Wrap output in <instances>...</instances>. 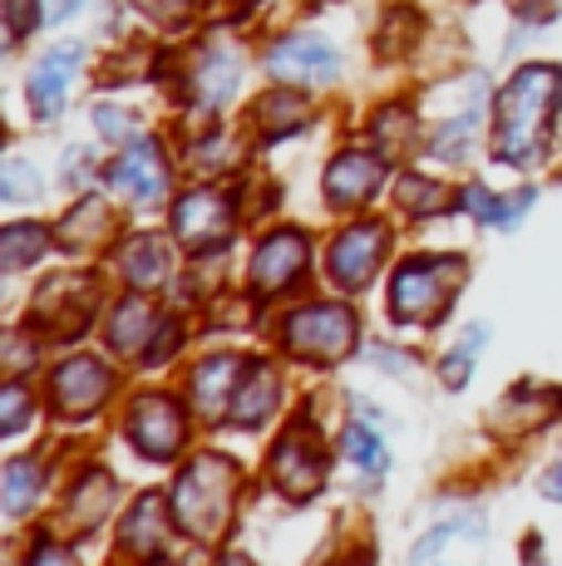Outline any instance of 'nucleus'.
I'll list each match as a JSON object with an SVG mask.
<instances>
[{
    "instance_id": "38",
    "label": "nucleus",
    "mask_w": 562,
    "mask_h": 566,
    "mask_svg": "<svg viewBox=\"0 0 562 566\" xmlns=\"http://www.w3.org/2000/svg\"><path fill=\"white\" fill-rule=\"evenodd\" d=\"M90 182H94V154L90 148H70L64 154V188L90 192Z\"/></svg>"
},
{
    "instance_id": "18",
    "label": "nucleus",
    "mask_w": 562,
    "mask_h": 566,
    "mask_svg": "<svg viewBox=\"0 0 562 566\" xmlns=\"http://www.w3.org/2000/svg\"><path fill=\"white\" fill-rule=\"evenodd\" d=\"M281 405V375L272 360H247V375L237 385V399H232V423L242 429H262L267 419L277 413Z\"/></svg>"
},
{
    "instance_id": "9",
    "label": "nucleus",
    "mask_w": 562,
    "mask_h": 566,
    "mask_svg": "<svg viewBox=\"0 0 562 566\" xmlns=\"http://www.w3.org/2000/svg\"><path fill=\"white\" fill-rule=\"evenodd\" d=\"M110 395H114V369L100 355H70L50 375V405L64 419H90V413H100L110 405Z\"/></svg>"
},
{
    "instance_id": "5",
    "label": "nucleus",
    "mask_w": 562,
    "mask_h": 566,
    "mask_svg": "<svg viewBox=\"0 0 562 566\" xmlns=\"http://www.w3.org/2000/svg\"><path fill=\"white\" fill-rule=\"evenodd\" d=\"M232 222H237V207L218 188H192L173 202V237H178V247H188L192 256L222 252V247L232 242Z\"/></svg>"
},
{
    "instance_id": "19",
    "label": "nucleus",
    "mask_w": 562,
    "mask_h": 566,
    "mask_svg": "<svg viewBox=\"0 0 562 566\" xmlns=\"http://www.w3.org/2000/svg\"><path fill=\"white\" fill-rule=\"evenodd\" d=\"M158 321H164V315L148 306L144 296H124V301H118V306L110 311L104 340H110L114 355H144L148 340H154V331H158Z\"/></svg>"
},
{
    "instance_id": "2",
    "label": "nucleus",
    "mask_w": 562,
    "mask_h": 566,
    "mask_svg": "<svg viewBox=\"0 0 562 566\" xmlns=\"http://www.w3.org/2000/svg\"><path fill=\"white\" fill-rule=\"evenodd\" d=\"M237 463L222 459V453H198L188 468L178 473L173 483V497H168V513L178 522V532L198 542H212L222 537V527L232 522V503H237Z\"/></svg>"
},
{
    "instance_id": "36",
    "label": "nucleus",
    "mask_w": 562,
    "mask_h": 566,
    "mask_svg": "<svg viewBox=\"0 0 562 566\" xmlns=\"http://www.w3.org/2000/svg\"><path fill=\"white\" fill-rule=\"evenodd\" d=\"M183 345V325H178V315H164V321H158V331H154V340H148V350L138 355V360L144 365H158V360H168L173 350H178Z\"/></svg>"
},
{
    "instance_id": "24",
    "label": "nucleus",
    "mask_w": 562,
    "mask_h": 566,
    "mask_svg": "<svg viewBox=\"0 0 562 566\" xmlns=\"http://www.w3.org/2000/svg\"><path fill=\"white\" fill-rule=\"evenodd\" d=\"M341 449H345V459L361 468L365 478H385V468H391V449H385L381 429H371V423H361V419L345 423Z\"/></svg>"
},
{
    "instance_id": "12",
    "label": "nucleus",
    "mask_w": 562,
    "mask_h": 566,
    "mask_svg": "<svg viewBox=\"0 0 562 566\" xmlns=\"http://www.w3.org/2000/svg\"><path fill=\"white\" fill-rule=\"evenodd\" d=\"M272 483L291 503H306V497L326 483V453H321V443L311 439V433L291 429L272 449Z\"/></svg>"
},
{
    "instance_id": "16",
    "label": "nucleus",
    "mask_w": 562,
    "mask_h": 566,
    "mask_svg": "<svg viewBox=\"0 0 562 566\" xmlns=\"http://www.w3.org/2000/svg\"><path fill=\"white\" fill-rule=\"evenodd\" d=\"M242 90V54L232 45H212L192 64V99L202 108H227Z\"/></svg>"
},
{
    "instance_id": "15",
    "label": "nucleus",
    "mask_w": 562,
    "mask_h": 566,
    "mask_svg": "<svg viewBox=\"0 0 562 566\" xmlns=\"http://www.w3.org/2000/svg\"><path fill=\"white\" fill-rule=\"evenodd\" d=\"M84 64V50L80 45H55L50 54H40V64L30 70V108L35 118H55L64 99H70V84Z\"/></svg>"
},
{
    "instance_id": "6",
    "label": "nucleus",
    "mask_w": 562,
    "mask_h": 566,
    "mask_svg": "<svg viewBox=\"0 0 562 566\" xmlns=\"http://www.w3.org/2000/svg\"><path fill=\"white\" fill-rule=\"evenodd\" d=\"M124 439L154 463L178 459V449L188 443V419H183L178 399L173 395H138L124 413Z\"/></svg>"
},
{
    "instance_id": "31",
    "label": "nucleus",
    "mask_w": 562,
    "mask_h": 566,
    "mask_svg": "<svg viewBox=\"0 0 562 566\" xmlns=\"http://www.w3.org/2000/svg\"><path fill=\"white\" fill-rule=\"evenodd\" d=\"M232 163H237L232 138L208 134V138H198V144H192V168H198V172H222V168H232Z\"/></svg>"
},
{
    "instance_id": "4",
    "label": "nucleus",
    "mask_w": 562,
    "mask_h": 566,
    "mask_svg": "<svg viewBox=\"0 0 562 566\" xmlns=\"http://www.w3.org/2000/svg\"><path fill=\"white\" fill-rule=\"evenodd\" d=\"M464 276L459 256H415L405 266H395L391 276V321L399 325H425L439 321Z\"/></svg>"
},
{
    "instance_id": "14",
    "label": "nucleus",
    "mask_w": 562,
    "mask_h": 566,
    "mask_svg": "<svg viewBox=\"0 0 562 566\" xmlns=\"http://www.w3.org/2000/svg\"><path fill=\"white\" fill-rule=\"evenodd\" d=\"M385 158L371 148H341L326 168V202L331 207H361L381 192Z\"/></svg>"
},
{
    "instance_id": "43",
    "label": "nucleus",
    "mask_w": 562,
    "mask_h": 566,
    "mask_svg": "<svg viewBox=\"0 0 562 566\" xmlns=\"http://www.w3.org/2000/svg\"><path fill=\"white\" fill-rule=\"evenodd\" d=\"M429 566H449V562H429Z\"/></svg>"
},
{
    "instance_id": "22",
    "label": "nucleus",
    "mask_w": 562,
    "mask_h": 566,
    "mask_svg": "<svg viewBox=\"0 0 562 566\" xmlns=\"http://www.w3.org/2000/svg\"><path fill=\"white\" fill-rule=\"evenodd\" d=\"M479 542H483V517L464 513L454 522H439L435 532H425L419 547H415V562L429 566V562H445L449 552H479Z\"/></svg>"
},
{
    "instance_id": "41",
    "label": "nucleus",
    "mask_w": 562,
    "mask_h": 566,
    "mask_svg": "<svg viewBox=\"0 0 562 566\" xmlns=\"http://www.w3.org/2000/svg\"><path fill=\"white\" fill-rule=\"evenodd\" d=\"M543 493H548V497H553V503H562V463H558V468H553V473H548V478H543Z\"/></svg>"
},
{
    "instance_id": "20",
    "label": "nucleus",
    "mask_w": 562,
    "mask_h": 566,
    "mask_svg": "<svg viewBox=\"0 0 562 566\" xmlns=\"http://www.w3.org/2000/svg\"><path fill=\"white\" fill-rule=\"evenodd\" d=\"M164 507L168 503L158 493H144L124 513V522H118V537H124V547L134 557H158L164 552Z\"/></svg>"
},
{
    "instance_id": "23",
    "label": "nucleus",
    "mask_w": 562,
    "mask_h": 566,
    "mask_svg": "<svg viewBox=\"0 0 562 566\" xmlns=\"http://www.w3.org/2000/svg\"><path fill=\"white\" fill-rule=\"evenodd\" d=\"M110 232H114V212H110V207H104L100 198H84V202L60 222V247H70V252H74V247H80V252H90V247L104 242Z\"/></svg>"
},
{
    "instance_id": "26",
    "label": "nucleus",
    "mask_w": 562,
    "mask_h": 566,
    "mask_svg": "<svg viewBox=\"0 0 562 566\" xmlns=\"http://www.w3.org/2000/svg\"><path fill=\"white\" fill-rule=\"evenodd\" d=\"M40 488H45V473H40V463L15 459V463L6 468V513L10 517H25L30 507L40 503Z\"/></svg>"
},
{
    "instance_id": "11",
    "label": "nucleus",
    "mask_w": 562,
    "mask_h": 566,
    "mask_svg": "<svg viewBox=\"0 0 562 566\" xmlns=\"http://www.w3.org/2000/svg\"><path fill=\"white\" fill-rule=\"evenodd\" d=\"M104 178H110V188L124 202L154 207V202H164V192H168V158H164V148H158L154 138H134V144L110 163Z\"/></svg>"
},
{
    "instance_id": "7",
    "label": "nucleus",
    "mask_w": 562,
    "mask_h": 566,
    "mask_svg": "<svg viewBox=\"0 0 562 566\" xmlns=\"http://www.w3.org/2000/svg\"><path fill=\"white\" fill-rule=\"evenodd\" d=\"M385 252H391V232L381 222H351L345 232H336L326 252V276L336 281L341 291H365L381 271Z\"/></svg>"
},
{
    "instance_id": "29",
    "label": "nucleus",
    "mask_w": 562,
    "mask_h": 566,
    "mask_svg": "<svg viewBox=\"0 0 562 566\" xmlns=\"http://www.w3.org/2000/svg\"><path fill=\"white\" fill-rule=\"evenodd\" d=\"M0 198L6 202H25V198H40V172L30 168L25 158H6V172H0Z\"/></svg>"
},
{
    "instance_id": "3",
    "label": "nucleus",
    "mask_w": 562,
    "mask_h": 566,
    "mask_svg": "<svg viewBox=\"0 0 562 566\" xmlns=\"http://www.w3.org/2000/svg\"><path fill=\"white\" fill-rule=\"evenodd\" d=\"M355 340H361V321L341 301H311V306L287 311V321H281V345L296 360L336 365L355 350Z\"/></svg>"
},
{
    "instance_id": "42",
    "label": "nucleus",
    "mask_w": 562,
    "mask_h": 566,
    "mask_svg": "<svg viewBox=\"0 0 562 566\" xmlns=\"http://www.w3.org/2000/svg\"><path fill=\"white\" fill-rule=\"evenodd\" d=\"M212 566H252V557H242V552H222Z\"/></svg>"
},
{
    "instance_id": "1",
    "label": "nucleus",
    "mask_w": 562,
    "mask_h": 566,
    "mask_svg": "<svg viewBox=\"0 0 562 566\" xmlns=\"http://www.w3.org/2000/svg\"><path fill=\"white\" fill-rule=\"evenodd\" d=\"M562 104L558 64H523L499 94V124H493V158L508 168H538L548 158L553 118Z\"/></svg>"
},
{
    "instance_id": "30",
    "label": "nucleus",
    "mask_w": 562,
    "mask_h": 566,
    "mask_svg": "<svg viewBox=\"0 0 562 566\" xmlns=\"http://www.w3.org/2000/svg\"><path fill=\"white\" fill-rule=\"evenodd\" d=\"M439 182H429V178H399L395 182V202L405 207V212H439L445 207V198H439Z\"/></svg>"
},
{
    "instance_id": "32",
    "label": "nucleus",
    "mask_w": 562,
    "mask_h": 566,
    "mask_svg": "<svg viewBox=\"0 0 562 566\" xmlns=\"http://www.w3.org/2000/svg\"><path fill=\"white\" fill-rule=\"evenodd\" d=\"M375 138H381L385 148H409L415 144V114L409 108H385L381 118H375Z\"/></svg>"
},
{
    "instance_id": "37",
    "label": "nucleus",
    "mask_w": 562,
    "mask_h": 566,
    "mask_svg": "<svg viewBox=\"0 0 562 566\" xmlns=\"http://www.w3.org/2000/svg\"><path fill=\"white\" fill-rule=\"evenodd\" d=\"M138 10H144L154 25H164V30H173V25H183V20L192 15V0H134Z\"/></svg>"
},
{
    "instance_id": "21",
    "label": "nucleus",
    "mask_w": 562,
    "mask_h": 566,
    "mask_svg": "<svg viewBox=\"0 0 562 566\" xmlns=\"http://www.w3.org/2000/svg\"><path fill=\"white\" fill-rule=\"evenodd\" d=\"M114 497H118L114 478L104 473V468H90V473L74 483V493H70V527L74 532H94L104 517H110Z\"/></svg>"
},
{
    "instance_id": "40",
    "label": "nucleus",
    "mask_w": 562,
    "mask_h": 566,
    "mask_svg": "<svg viewBox=\"0 0 562 566\" xmlns=\"http://www.w3.org/2000/svg\"><path fill=\"white\" fill-rule=\"evenodd\" d=\"M40 6H45V20H70L84 0H40Z\"/></svg>"
},
{
    "instance_id": "28",
    "label": "nucleus",
    "mask_w": 562,
    "mask_h": 566,
    "mask_svg": "<svg viewBox=\"0 0 562 566\" xmlns=\"http://www.w3.org/2000/svg\"><path fill=\"white\" fill-rule=\"evenodd\" d=\"M257 124H262L267 138H287L296 128H306V104L296 94H272V99L257 104Z\"/></svg>"
},
{
    "instance_id": "13",
    "label": "nucleus",
    "mask_w": 562,
    "mask_h": 566,
    "mask_svg": "<svg viewBox=\"0 0 562 566\" xmlns=\"http://www.w3.org/2000/svg\"><path fill=\"white\" fill-rule=\"evenodd\" d=\"M242 375H247L242 355H208V360H198V369L188 375V399L198 409V419H208V423L232 419V399H237Z\"/></svg>"
},
{
    "instance_id": "39",
    "label": "nucleus",
    "mask_w": 562,
    "mask_h": 566,
    "mask_svg": "<svg viewBox=\"0 0 562 566\" xmlns=\"http://www.w3.org/2000/svg\"><path fill=\"white\" fill-rule=\"evenodd\" d=\"M25 566H74V557L64 547H55V542H35V552H30Z\"/></svg>"
},
{
    "instance_id": "10",
    "label": "nucleus",
    "mask_w": 562,
    "mask_h": 566,
    "mask_svg": "<svg viewBox=\"0 0 562 566\" xmlns=\"http://www.w3.org/2000/svg\"><path fill=\"white\" fill-rule=\"evenodd\" d=\"M311 266V242L296 227H277L272 237H262L252 252V286L262 296H287L291 286H301Z\"/></svg>"
},
{
    "instance_id": "8",
    "label": "nucleus",
    "mask_w": 562,
    "mask_h": 566,
    "mask_svg": "<svg viewBox=\"0 0 562 566\" xmlns=\"http://www.w3.org/2000/svg\"><path fill=\"white\" fill-rule=\"evenodd\" d=\"M267 74L272 84H291V90H316L341 74V50L321 35H287L267 50Z\"/></svg>"
},
{
    "instance_id": "34",
    "label": "nucleus",
    "mask_w": 562,
    "mask_h": 566,
    "mask_svg": "<svg viewBox=\"0 0 562 566\" xmlns=\"http://www.w3.org/2000/svg\"><path fill=\"white\" fill-rule=\"evenodd\" d=\"M94 128H100L110 144H134V114H128V108L100 104V108H94Z\"/></svg>"
},
{
    "instance_id": "17",
    "label": "nucleus",
    "mask_w": 562,
    "mask_h": 566,
    "mask_svg": "<svg viewBox=\"0 0 562 566\" xmlns=\"http://www.w3.org/2000/svg\"><path fill=\"white\" fill-rule=\"evenodd\" d=\"M118 276L134 291H154L173 276V247L158 232H138L118 247Z\"/></svg>"
},
{
    "instance_id": "33",
    "label": "nucleus",
    "mask_w": 562,
    "mask_h": 566,
    "mask_svg": "<svg viewBox=\"0 0 562 566\" xmlns=\"http://www.w3.org/2000/svg\"><path fill=\"white\" fill-rule=\"evenodd\" d=\"M0 405H6V419H0V433H25V419H30V389L10 379L0 389Z\"/></svg>"
},
{
    "instance_id": "27",
    "label": "nucleus",
    "mask_w": 562,
    "mask_h": 566,
    "mask_svg": "<svg viewBox=\"0 0 562 566\" xmlns=\"http://www.w3.org/2000/svg\"><path fill=\"white\" fill-rule=\"evenodd\" d=\"M489 340V325H469V331L459 335V345L439 360V379H445L449 389H464L469 385V375H473V365H479V345Z\"/></svg>"
},
{
    "instance_id": "25",
    "label": "nucleus",
    "mask_w": 562,
    "mask_h": 566,
    "mask_svg": "<svg viewBox=\"0 0 562 566\" xmlns=\"http://www.w3.org/2000/svg\"><path fill=\"white\" fill-rule=\"evenodd\" d=\"M45 247H50L45 227L15 222V227H6V232H0V266H6V271H25V266H35V261L45 256Z\"/></svg>"
},
{
    "instance_id": "35",
    "label": "nucleus",
    "mask_w": 562,
    "mask_h": 566,
    "mask_svg": "<svg viewBox=\"0 0 562 566\" xmlns=\"http://www.w3.org/2000/svg\"><path fill=\"white\" fill-rule=\"evenodd\" d=\"M40 15H45V6H40V0H6V30H10V45H15V40H25L30 30L40 25Z\"/></svg>"
}]
</instances>
